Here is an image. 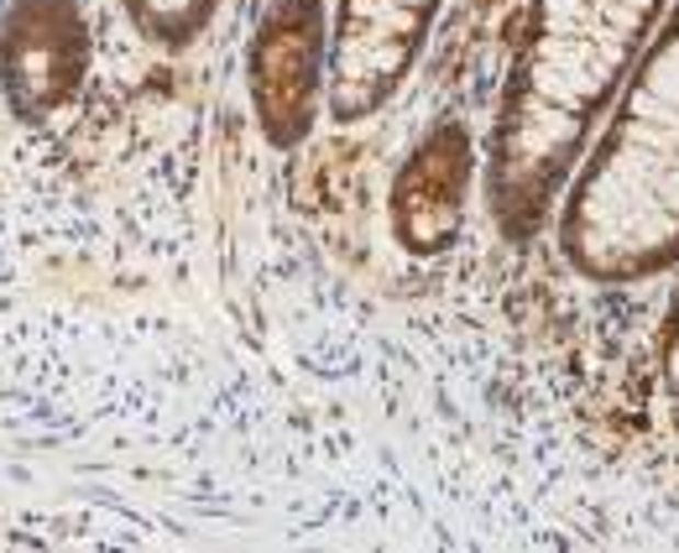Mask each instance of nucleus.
<instances>
[{"instance_id": "f257e3e1", "label": "nucleus", "mask_w": 679, "mask_h": 553, "mask_svg": "<svg viewBox=\"0 0 679 553\" xmlns=\"http://www.w3.org/2000/svg\"><path fill=\"white\" fill-rule=\"evenodd\" d=\"M669 5L675 0H528L482 157V199L512 246L544 230Z\"/></svg>"}, {"instance_id": "f03ea898", "label": "nucleus", "mask_w": 679, "mask_h": 553, "mask_svg": "<svg viewBox=\"0 0 679 553\" xmlns=\"http://www.w3.org/2000/svg\"><path fill=\"white\" fill-rule=\"evenodd\" d=\"M554 246L596 287L679 267V0L575 162L554 204Z\"/></svg>"}, {"instance_id": "7ed1b4c3", "label": "nucleus", "mask_w": 679, "mask_h": 553, "mask_svg": "<svg viewBox=\"0 0 679 553\" xmlns=\"http://www.w3.org/2000/svg\"><path fill=\"white\" fill-rule=\"evenodd\" d=\"M444 0H335L329 11L325 115L335 126H366L393 105L423 64Z\"/></svg>"}, {"instance_id": "20e7f679", "label": "nucleus", "mask_w": 679, "mask_h": 553, "mask_svg": "<svg viewBox=\"0 0 679 553\" xmlns=\"http://www.w3.org/2000/svg\"><path fill=\"white\" fill-rule=\"evenodd\" d=\"M329 0H267L246 53V100L272 151H298L325 115Z\"/></svg>"}, {"instance_id": "39448f33", "label": "nucleus", "mask_w": 679, "mask_h": 553, "mask_svg": "<svg viewBox=\"0 0 679 553\" xmlns=\"http://www.w3.org/2000/svg\"><path fill=\"white\" fill-rule=\"evenodd\" d=\"M89 74L84 0H11L0 16V100L16 121H58Z\"/></svg>"}, {"instance_id": "423d86ee", "label": "nucleus", "mask_w": 679, "mask_h": 553, "mask_svg": "<svg viewBox=\"0 0 679 553\" xmlns=\"http://www.w3.org/2000/svg\"><path fill=\"white\" fill-rule=\"evenodd\" d=\"M476 147L461 126H434L393 183V235L403 251L434 256L465 225V193L476 178Z\"/></svg>"}, {"instance_id": "0eeeda50", "label": "nucleus", "mask_w": 679, "mask_h": 553, "mask_svg": "<svg viewBox=\"0 0 679 553\" xmlns=\"http://www.w3.org/2000/svg\"><path fill=\"white\" fill-rule=\"evenodd\" d=\"M225 0H121L132 32L157 53H189L215 26Z\"/></svg>"}, {"instance_id": "6e6552de", "label": "nucleus", "mask_w": 679, "mask_h": 553, "mask_svg": "<svg viewBox=\"0 0 679 553\" xmlns=\"http://www.w3.org/2000/svg\"><path fill=\"white\" fill-rule=\"evenodd\" d=\"M658 382L669 392V403H679V287H675V298H669L664 329H658Z\"/></svg>"}, {"instance_id": "1a4fd4ad", "label": "nucleus", "mask_w": 679, "mask_h": 553, "mask_svg": "<svg viewBox=\"0 0 679 553\" xmlns=\"http://www.w3.org/2000/svg\"><path fill=\"white\" fill-rule=\"evenodd\" d=\"M482 5H491V0H482Z\"/></svg>"}]
</instances>
